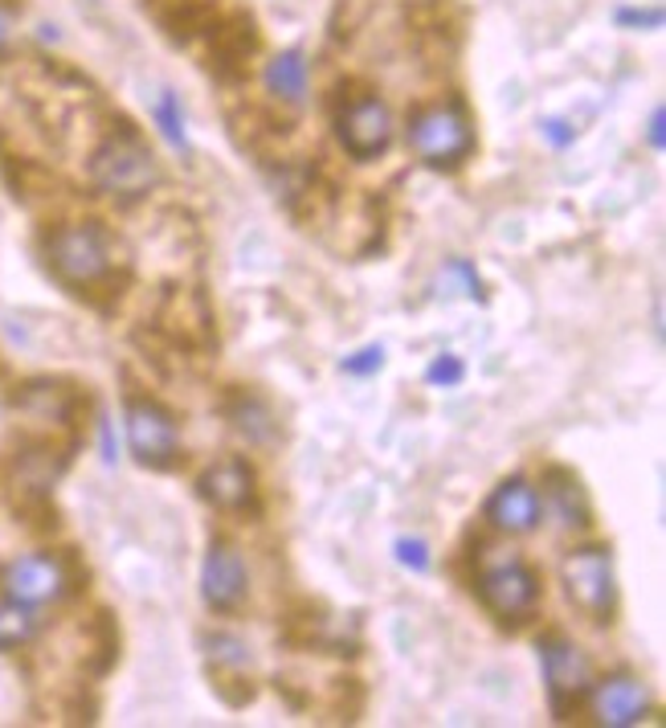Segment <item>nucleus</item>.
Returning a JSON list of instances; mask_svg holds the SVG:
<instances>
[{
    "label": "nucleus",
    "instance_id": "f257e3e1",
    "mask_svg": "<svg viewBox=\"0 0 666 728\" xmlns=\"http://www.w3.org/2000/svg\"><path fill=\"white\" fill-rule=\"evenodd\" d=\"M95 185L111 197H123V201H135L151 193V185L160 181V169H156V156L144 148V139L135 136H111L95 156Z\"/></svg>",
    "mask_w": 666,
    "mask_h": 728
},
{
    "label": "nucleus",
    "instance_id": "f03ea898",
    "mask_svg": "<svg viewBox=\"0 0 666 728\" xmlns=\"http://www.w3.org/2000/svg\"><path fill=\"white\" fill-rule=\"evenodd\" d=\"M409 144L425 164L451 169L470 152V123L458 107H430L409 123Z\"/></svg>",
    "mask_w": 666,
    "mask_h": 728
},
{
    "label": "nucleus",
    "instance_id": "7ed1b4c3",
    "mask_svg": "<svg viewBox=\"0 0 666 728\" xmlns=\"http://www.w3.org/2000/svg\"><path fill=\"white\" fill-rule=\"evenodd\" d=\"M565 585L568 597L581 606L589 618H609L614 610V597H617V577H614V557L605 548H581L565 557Z\"/></svg>",
    "mask_w": 666,
    "mask_h": 728
},
{
    "label": "nucleus",
    "instance_id": "20e7f679",
    "mask_svg": "<svg viewBox=\"0 0 666 728\" xmlns=\"http://www.w3.org/2000/svg\"><path fill=\"white\" fill-rule=\"evenodd\" d=\"M50 262L70 287H90V283H99L102 274H107V267H111L107 237H102L95 225L58 230V234L50 237Z\"/></svg>",
    "mask_w": 666,
    "mask_h": 728
},
{
    "label": "nucleus",
    "instance_id": "39448f33",
    "mask_svg": "<svg viewBox=\"0 0 666 728\" xmlns=\"http://www.w3.org/2000/svg\"><path fill=\"white\" fill-rule=\"evenodd\" d=\"M540 663H544V683H548V700L556 716H568V712L581 704V695L589 692L593 683V667L581 651L565 639H552V643L540 646Z\"/></svg>",
    "mask_w": 666,
    "mask_h": 728
},
{
    "label": "nucleus",
    "instance_id": "423d86ee",
    "mask_svg": "<svg viewBox=\"0 0 666 728\" xmlns=\"http://www.w3.org/2000/svg\"><path fill=\"white\" fill-rule=\"evenodd\" d=\"M340 139H344V148H348L356 160H372V156H381L388 148V139H393V119H388V107L381 99H356L344 111L340 119Z\"/></svg>",
    "mask_w": 666,
    "mask_h": 728
},
{
    "label": "nucleus",
    "instance_id": "0eeeda50",
    "mask_svg": "<svg viewBox=\"0 0 666 728\" xmlns=\"http://www.w3.org/2000/svg\"><path fill=\"white\" fill-rule=\"evenodd\" d=\"M127 442H132V455L148 467H164L176 455V422L168 418L160 406L151 402H135L127 409Z\"/></svg>",
    "mask_w": 666,
    "mask_h": 728
},
{
    "label": "nucleus",
    "instance_id": "6e6552de",
    "mask_svg": "<svg viewBox=\"0 0 666 728\" xmlns=\"http://www.w3.org/2000/svg\"><path fill=\"white\" fill-rule=\"evenodd\" d=\"M483 602L499 618H519V614L532 610L535 602V577L519 565V560H507V565H495L483 573Z\"/></svg>",
    "mask_w": 666,
    "mask_h": 728
},
{
    "label": "nucleus",
    "instance_id": "1a4fd4ad",
    "mask_svg": "<svg viewBox=\"0 0 666 728\" xmlns=\"http://www.w3.org/2000/svg\"><path fill=\"white\" fill-rule=\"evenodd\" d=\"M4 585L25 606H41V602H53L58 593L66 590V573H62V565L53 557H21L9 565Z\"/></svg>",
    "mask_w": 666,
    "mask_h": 728
},
{
    "label": "nucleus",
    "instance_id": "9d476101",
    "mask_svg": "<svg viewBox=\"0 0 666 728\" xmlns=\"http://www.w3.org/2000/svg\"><path fill=\"white\" fill-rule=\"evenodd\" d=\"M200 590H205V602L213 610H234L246 593V569H242V557L234 548L217 544L209 560H205V573H200Z\"/></svg>",
    "mask_w": 666,
    "mask_h": 728
},
{
    "label": "nucleus",
    "instance_id": "9b49d317",
    "mask_svg": "<svg viewBox=\"0 0 666 728\" xmlns=\"http://www.w3.org/2000/svg\"><path fill=\"white\" fill-rule=\"evenodd\" d=\"M593 708H597V720L609 728H626V725H638L642 720V712L650 708V695L646 688L630 676H617V679H605L593 695Z\"/></svg>",
    "mask_w": 666,
    "mask_h": 728
},
{
    "label": "nucleus",
    "instance_id": "f8f14e48",
    "mask_svg": "<svg viewBox=\"0 0 666 728\" xmlns=\"http://www.w3.org/2000/svg\"><path fill=\"white\" fill-rule=\"evenodd\" d=\"M486 516H491V525L503 528V532H528V528H535V520H540V495L532 492L528 479H507L499 492L491 495Z\"/></svg>",
    "mask_w": 666,
    "mask_h": 728
},
{
    "label": "nucleus",
    "instance_id": "ddd939ff",
    "mask_svg": "<svg viewBox=\"0 0 666 728\" xmlns=\"http://www.w3.org/2000/svg\"><path fill=\"white\" fill-rule=\"evenodd\" d=\"M200 495H205L213 508L237 511V508H246V504H250L254 479L242 462H217V467H209L205 479H200Z\"/></svg>",
    "mask_w": 666,
    "mask_h": 728
},
{
    "label": "nucleus",
    "instance_id": "4468645a",
    "mask_svg": "<svg viewBox=\"0 0 666 728\" xmlns=\"http://www.w3.org/2000/svg\"><path fill=\"white\" fill-rule=\"evenodd\" d=\"M267 86L270 95H279V99L303 102V95H307V62H303V53L299 50L279 53L267 70Z\"/></svg>",
    "mask_w": 666,
    "mask_h": 728
},
{
    "label": "nucleus",
    "instance_id": "2eb2a0df",
    "mask_svg": "<svg viewBox=\"0 0 666 728\" xmlns=\"http://www.w3.org/2000/svg\"><path fill=\"white\" fill-rule=\"evenodd\" d=\"M552 488H548V508H552V516L560 520L565 528H584V499H581V488L568 479V474H552L548 479Z\"/></svg>",
    "mask_w": 666,
    "mask_h": 728
},
{
    "label": "nucleus",
    "instance_id": "dca6fc26",
    "mask_svg": "<svg viewBox=\"0 0 666 728\" xmlns=\"http://www.w3.org/2000/svg\"><path fill=\"white\" fill-rule=\"evenodd\" d=\"M34 630H37V618L29 614L25 602H4V606H0V646L29 643Z\"/></svg>",
    "mask_w": 666,
    "mask_h": 728
},
{
    "label": "nucleus",
    "instance_id": "f3484780",
    "mask_svg": "<svg viewBox=\"0 0 666 728\" xmlns=\"http://www.w3.org/2000/svg\"><path fill=\"white\" fill-rule=\"evenodd\" d=\"M156 123H160V132H164L168 144L184 152V119H181V107H176V95H172V90H164L160 102H156Z\"/></svg>",
    "mask_w": 666,
    "mask_h": 728
},
{
    "label": "nucleus",
    "instance_id": "a211bd4d",
    "mask_svg": "<svg viewBox=\"0 0 666 728\" xmlns=\"http://www.w3.org/2000/svg\"><path fill=\"white\" fill-rule=\"evenodd\" d=\"M393 553H397L400 565H405V569H414V573H425V569H430V548H425V541L400 536V541L393 544Z\"/></svg>",
    "mask_w": 666,
    "mask_h": 728
},
{
    "label": "nucleus",
    "instance_id": "6ab92c4d",
    "mask_svg": "<svg viewBox=\"0 0 666 728\" xmlns=\"http://www.w3.org/2000/svg\"><path fill=\"white\" fill-rule=\"evenodd\" d=\"M234 418H237V430H242V434H250L254 442H267V439H270V418H267V409L246 406V409H237Z\"/></svg>",
    "mask_w": 666,
    "mask_h": 728
},
{
    "label": "nucleus",
    "instance_id": "aec40b11",
    "mask_svg": "<svg viewBox=\"0 0 666 728\" xmlns=\"http://www.w3.org/2000/svg\"><path fill=\"white\" fill-rule=\"evenodd\" d=\"M381 365H384V348H381V344H368V348H360L356 356H348V360H344V369H348L351 377L377 373Z\"/></svg>",
    "mask_w": 666,
    "mask_h": 728
},
{
    "label": "nucleus",
    "instance_id": "412c9836",
    "mask_svg": "<svg viewBox=\"0 0 666 728\" xmlns=\"http://www.w3.org/2000/svg\"><path fill=\"white\" fill-rule=\"evenodd\" d=\"M462 373H467V369H462V360H458V356H437L425 377H430V385H458Z\"/></svg>",
    "mask_w": 666,
    "mask_h": 728
},
{
    "label": "nucleus",
    "instance_id": "4be33fe9",
    "mask_svg": "<svg viewBox=\"0 0 666 728\" xmlns=\"http://www.w3.org/2000/svg\"><path fill=\"white\" fill-rule=\"evenodd\" d=\"M617 21H621V25H650V29H658V25H663V13H658V9H646V13H638V9H621Z\"/></svg>",
    "mask_w": 666,
    "mask_h": 728
},
{
    "label": "nucleus",
    "instance_id": "5701e85b",
    "mask_svg": "<svg viewBox=\"0 0 666 728\" xmlns=\"http://www.w3.org/2000/svg\"><path fill=\"white\" fill-rule=\"evenodd\" d=\"M650 144H654V148H663V144H666V115H663V107H658V111L650 115Z\"/></svg>",
    "mask_w": 666,
    "mask_h": 728
},
{
    "label": "nucleus",
    "instance_id": "b1692460",
    "mask_svg": "<svg viewBox=\"0 0 666 728\" xmlns=\"http://www.w3.org/2000/svg\"><path fill=\"white\" fill-rule=\"evenodd\" d=\"M544 132H548L552 144H560V148H565V144H568V139H572V136H577V132H568V127H565V123H560V119H548V123H544Z\"/></svg>",
    "mask_w": 666,
    "mask_h": 728
},
{
    "label": "nucleus",
    "instance_id": "393cba45",
    "mask_svg": "<svg viewBox=\"0 0 666 728\" xmlns=\"http://www.w3.org/2000/svg\"><path fill=\"white\" fill-rule=\"evenodd\" d=\"M0 46H4V17H0Z\"/></svg>",
    "mask_w": 666,
    "mask_h": 728
}]
</instances>
